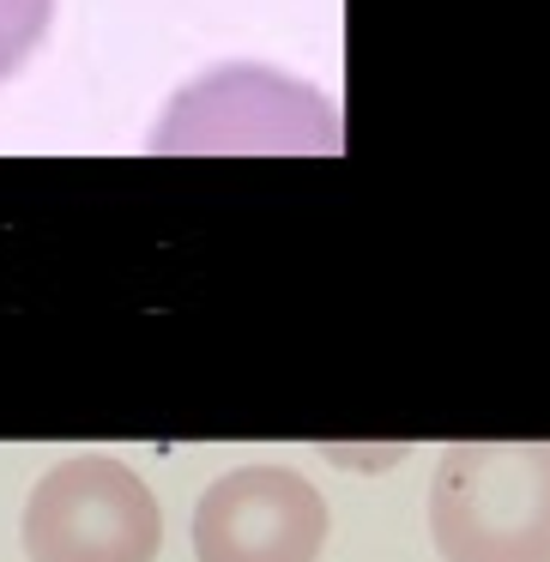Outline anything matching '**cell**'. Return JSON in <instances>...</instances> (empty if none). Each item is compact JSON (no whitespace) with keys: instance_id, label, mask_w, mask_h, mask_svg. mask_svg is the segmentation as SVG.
<instances>
[{"instance_id":"cell-1","label":"cell","mask_w":550,"mask_h":562,"mask_svg":"<svg viewBox=\"0 0 550 562\" xmlns=\"http://www.w3.org/2000/svg\"><path fill=\"white\" fill-rule=\"evenodd\" d=\"M339 134V103L321 86L291 79L279 67L231 61L188 79L176 103L158 115L146 146L176 151V158H255V151L333 158Z\"/></svg>"},{"instance_id":"cell-2","label":"cell","mask_w":550,"mask_h":562,"mask_svg":"<svg viewBox=\"0 0 550 562\" xmlns=\"http://www.w3.org/2000/svg\"><path fill=\"white\" fill-rule=\"evenodd\" d=\"M429 538L441 562H550V453L465 441L436 460Z\"/></svg>"},{"instance_id":"cell-3","label":"cell","mask_w":550,"mask_h":562,"mask_svg":"<svg viewBox=\"0 0 550 562\" xmlns=\"http://www.w3.org/2000/svg\"><path fill=\"white\" fill-rule=\"evenodd\" d=\"M158 538L164 520L146 477L110 453H74L49 465L25 502L31 562H151Z\"/></svg>"},{"instance_id":"cell-4","label":"cell","mask_w":550,"mask_h":562,"mask_svg":"<svg viewBox=\"0 0 550 562\" xmlns=\"http://www.w3.org/2000/svg\"><path fill=\"white\" fill-rule=\"evenodd\" d=\"M327 496L291 465H236L194 502L200 562H315L327 550Z\"/></svg>"},{"instance_id":"cell-5","label":"cell","mask_w":550,"mask_h":562,"mask_svg":"<svg viewBox=\"0 0 550 562\" xmlns=\"http://www.w3.org/2000/svg\"><path fill=\"white\" fill-rule=\"evenodd\" d=\"M61 0H0V86L19 79V67L43 49Z\"/></svg>"}]
</instances>
